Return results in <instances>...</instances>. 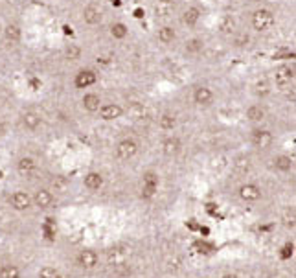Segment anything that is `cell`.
<instances>
[{"label": "cell", "instance_id": "cell-1", "mask_svg": "<svg viewBox=\"0 0 296 278\" xmlns=\"http://www.w3.org/2000/svg\"><path fill=\"white\" fill-rule=\"evenodd\" d=\"M276 24V18H274V13L270 9H256L252 13V28H254L258 33H267L270 32Z\"/></svg>", "mask_w": 296, "mask_h": 278}, {"label": "cell", "instance_id": "cell-2", "mask_svg": "<svg viewBox=\"0 0 296 278\" xmlns=\"http://www.w3.org/2000/svg\"><path fill=\"white\" fill-rule=\"evenodd\" d=\"M136 153H138V142L132 140V138H123L116 146V157L120 160H131L136 157Z\"/></svg>", "mask_w": 296, "mask_h": 278}, {"label": "cell", "instance_id": "cell-3", "mask_svg": "<svg viewBox=\"0 0 296 278\" xmlns=\"http://www.w3.org/2000/svg\"><path fill=\"white\" fill-rule=\"evenodd\" d=\"M9 206L13 210H17V212H26V210L32 208V196L30 194H26V191L22 190H17L13 191L11 196H9Z\"/></svg>", "mask_w": 296, "mask_h": 278}, {"label": "cell", "instance_id": "cell-4", "mask_svg": "<svg viewBox=\"0 0 296 278\" xmlns=\"http://www.w3.org/2000/svg\"><path fill=\"white\" fill-rule=\"evenodd\" d=\"M156 190H158V175L155 172H146L144 181H142V197L151 199V197H155Z\"/></svg>", "mask_w": 296, "mask_h": 278}, {"label": "cell", "instance_id": "cell-5", "mask_svg": "<svg viewBox=\"0 0 296 278\" xmlns=\"http://www.w3.org/2000/svg\"><path fill=\"white\" fill-rule=\"evenodd\" d=\"M123 107L120 103H101L100 111H98V114H100V118L103 120V122H114V120H118L123 116Z\"/></svg>", "mask_w": 296, "mask_h": 278}, {"label": "cell", "instance_id": "cell-6", "mask_svg": "<svg viewBox=\"0 0 296 278\" xmlns=\"http://www.w3.org/2000/svg\"><path fill=\"white\" fill-rule=\"evenodd\" d=\"M251 140L258 149H269V147L272 146L274 137L272 133L267 131V129H254L251 135Z\"/></svg>", "mask_w": 296, "mask_h": 278}, {"label": "cell", "instance_id": "cell-7", "mask_svg": "<svg viewBox=\"0 0 296 278\" xmlns=\"http://www.w3.org/2000/svg\"><path fill=\"white\" fill-rule=\"evenodd\" d=\"M98 81V74L96 70L92 69H83L79 70L78 74H76V79H74V85L78 89H88L92 87V85H96Z\"/></svg>", "mask_w": 296, "mask_h": 278}, {"label": "cell", "instance_id": "cell-8", "mask_svg": "<svg viewBox=\"0 0 296 278\" xmlns=\"http://www.w3.org/2000/svg\"><path fill=\"white\" fill-rule=\"evenodd\" d=\"M214 100H215L214 91L210 87H206V85H200V87H197L195 92H193V101H195L199 107H210V105L214 103Z\"/></svg>", "mask_w": 296, "mask_h": 278}, {"label": "cell", "instance_id": "cell-9", "mask_svg": "<svg viewBox=\"0 0 296 278\" xmlns=\"http://www.w3.org/2000/svg\"><path fill=\"white\" fill-rule=\"evenodd\" d=\"M32 203L37 206V208H41V210L50 208V206L54 205V194H52V190L39 188V190L35 191V196L32 197Z\"/></svg>", "mask_w": 296, "mask_h": 278}, {"label": "cell", "instance_id": "cell-10", "mask_svg": "<svg viewBox=\"0 0 296 278\" xmlns=\"http://www.w3.org/2000/svg\"><path fill=\"white\" fill-rule=\"evenodd\" d=\"M239 197L245 203H256V201L261 199V188L254 183H246L239 188Z\"/></svg>", "mask_w": 296, "mask_h": 278}, {"label": "cell", "instance_id": "cell-11", "mask_svg": "<svg viewBox=\"0 0 296 278\" xmlns=\"http://www.w3.org/2000/svg\"><path fill=\"white\" fill-rule=\"evenodd\" d=\"M83 20L88 24V26H98L103 20V11H101L98 6L90 4L83 9Z\"/></svg>", "mask_w": 296, "mask_h": 278}, {"label": "cell", "instance_id": "cell-12", "mask_svg": "<svg viewBox=\"0 0 296 278\" xmlns=\"http://www.w3.org/2000/svg\"><path fill=\"white\" fill-rule=\"evenodd\" d=\"M20 122H22V127L28 129V131H37V129L42 125L41 114L35 113V111H26V113L22 114Z\"/></svg>", "mask_w": 296, "mask_h": 278}, {"label": "cell", "instance_id": "cell-13", "mask_svg": "<svg viewBox=\"0 0 296 278\" xmlns=\"http://www.w3.org/2000/svg\"><path fill=\"white\" fill-rule=\"evenodd\" d=\"M78 264L83 269H94L98 265V254L92 249H83L78 254Z\"/></svg>", "mask_w": 296, "mask_h": 278}, {"label": "cell", "instance_id": "cell-14", "mask_svg": "<svg viewBox=\"0 0 296 278\" xmlns=\"http://www.w3.org/2000/svg\"><path fill=\"white\" fill-rule=\"evenodd\" d=\"M81 107L90 114L98 113L101 107V98L96 94V92H88V94H85L81 98Z\"/></svg>", "mask_w": 296, "mask_h": 278}, {"label": "cell", "instance_id": "cell-15", "mask_svg": "<svg viewBox=\"0 0 296 278\" xmlns=\"http://www.w3.org/2000/svg\"><path fill=\"white\" fill-rule=\"evenodd\" d=\"M180 149H183V142H180L178 137H168L164 142H162V153H164L166 157L178 155Z\"/></svg>", "mask_w": 296, "mask_h": 278}, {"label": "cell", "instance_id": "cell-16", "mask_svg": "<svg viewBox=\"0 0 296 278\" xmlns=\"http://www.w3.org/2000/svg\"><path fill=\"white\" fill-rule=\"evenodd\" d=\"M103 183H105V179L100 172H88V174L83 177V184H85V188L90 191H98L101 186H103Z\"/></svg>", "mask_w": 296, "mask_h": 278}, {"label": "cell", "instance_id": "cell-17", "mask_svg": "<svg viewBox=\"0 0 296 278\" xmlns=\"http://www.w3.org/2000/svg\"><path fill=\"white\" fill-rule=\"evenodd\" d=\"M200 15H202V13H200V9L197 8V6H190L188 9H184V13H183V17H180V20H183L184 26L193 28V26H197V24H199Z\"/></svg>", "mask_w": 296, "mask_h": 278}, {"label": "cell", "instance_id": "cell-18", "mask_svg": "<svg viewBox=\"0 0 296 278\" xmlns=\"http://www.w3.org/2000/svg\"><path fill=\"white\" fill-rule=\"evenodd\" d=\"M4 39L9 45H18L20 39H22V30H20V26H17V24H8V26L4 28Z\"/></svg>", "mask_w": 296, "mask_h": 278}, {"label": "cell", "instance_id": "cell-19", "mask_svg": "<svg viewBox=\"0 0 296 278\" xmlns=\"http://www.w3.org/2000/svg\"><path fill=\"white\" fill-rule=\"evenodd\" d=\"M246 120L248 122H254V123H261L265 118H267V111L261 107V105H251L245 113Z\"/></svg>", "mask_w": 296, "mask_h": 278}, {"label": "cell", "instance_id": "cell-20", "mask_svg": "<svg viewBox=\"0 0 296 278\" xmlns=\"http://www.w3.org/2000/svg\"><path fill=\"white\" fill-rule=\"evenodd\" d=\"M17 169H18V174L26 175V177H28V175L35 174V169H37L35 159H32V157H22V159H18Z\"/></svg>", "mask_w": 296, "mask_h": 278}, {"label": "cell", "instance_id": "cell-21", "mask_svg": "<svg viewBox=\"0 0 296 278\" xmlns=\"http://www.w3.org/2000/svg\"><path fill=\"white\" fill-rule=\"evenodd\" d=\"M177 114L173 113H162L158 118V127L162 129V131H173L175 127H177Z\"/></svg>", "mask_w": 296, "mask_h": 278}, {"label": "cell", "instance_id": "cell-22", "mask_svg": "<svg viewBox=\"0 0 296 278\" xmlns=\"http://www.w3.org/2000/svg\"><path fill=\"white\" fill-rule=\"evenodd\" d=\"M156 39H158L162 45H171V42H175V39H177V32H175V28L171 26H162L158 28V32H156Z\"/></svg>", "mask_w": 296, "mask_h": 278}, {"label": "cell", "instance_id": "cell-23", "mask_svg": "<svg viewBox=\"0 0 296 278\" xmlns=\"http://www.w3.org/2000/svg\"><path fill=\"white\" fill-rule=\"evenodd\" d=\"M202 50H204V41L199 39V37H193V39L186 41V45H184V52L190 54V55H197V54H200Z\"/></svg>", "mask_w": 296, "mask_h": 278}, {"label": "cell", "instance_id": "cell-24", "mask_svg": "<svg viewBox=\"0 0 296 278\" xmlns=\"http://www.w3.org/2000/svg\"><path fill=\"white\" fill-rule=\"evenodd\" d=\"M251 168H252V162H251V159H248L246 155L237 157V159L234 160V169H236V174L245 175V174H248V172H251Z\"/></svg>", "mask_w": 296, "mask_h": 278}, {"label": "cell", "instance_id": "cell-25", "mask_svg": "<svg viewBox=\"0 0 296 278\" xmlns=\"http://www.w3.org/2000/svg\"><path fill=\"white\" fill-rule=\"evenodd\" d=\"M272 166L278 169V172H291L292 160H291V157H287V155H278V157H274Z\"/></svg>", "mask_w": 296, "mask_h": 278}, {"label": "cell", "instance_id": "cell-26", "mask_svg": "<svg viewBox=\"0 0 296 278\" xmlns=\"http://www.w3.org/2000/svg\"><path fill=\"white\" fill-rule=\"evenodd\" d=\"M173 8H175L173 0H158L155 8V13L156 17H168V15L173 11Z\"/></svg>", "mask_w": 296, "mask_h": 278}, {"label": "cell", "instance_id": "cell-27", "mask_svg": "<svg viewBox=\"0 0 296 278\" xmlns=\"http://www.w3.org/2000/svg\"><path fill=\"white\" fill-rule=\"evenodd\" d=\"M110 35L116 39V41H123L125 37L129 35V28L127 24L123 23H114L112 26H110Z\"/></svg>", "mask_w": 296, "mask_h": 278}, {"label": "cell", "instance_id": "cell-28", "mask_svg": "<svg viewBox=\"0 0 296 278\" xmlns=\"http://www.w3.org/2000/svg\"><path fill=\"white\" fill-rule=\"evenodd\" d=\"M0 278H20V271L17 265L6 264L0 267Z\"/></svg>", "mask_w": 296, "mask_h": 278}, {"label": "cell", "instance_id": "cell-29", "mask_svg": "<svg viewBox=\"0 0 296 278\" xmlns=\"http://www.w3.org/2000/svg\"><path fill=\"white\" fill-rule=\"evenodd\" d=\"M64 57L69 61H78L79 57H81V48H79L76 42H70V45H66V48H64Z\"/></svg>", "mask_w": 296, "mask_h": 278}, {"label": "cell", "instance_id": "cell-30", "mask_svg": "<svg viewBox=\"0 0 296 278\" xmlns=\"http://www.w3.org/2000/svg\"><path fill=\"white\" fill-rule=\"evenodd\" d=\"M127 113L132 120H142L144 116H146V109H144V105L142 103H132L131 107H129Z\"/></svg>", "mask_w": 296, "mask_h": 278}, {"label": "cell", "instance_id": "cell-31", "mask_svg": "<svg viewBox=\"0 0 296 278\" xmlns=\"http://www.w3.org/2000/svg\"><path fill=\"white\" fill-rule=\"evenodd\" d=\"M294 79V67H285L278 72V81L280 83H287Z\"/></svg>", "mask_w": 296, "mask_h": 278}, {"label": "cell", "instance_id": "cell-32", "mask_svg": "<svg viewBox=\"0 0 296 278\" xmlns=\"http://www.w3.org/2000/svg\"><path fill=\"white\" fill-rule=\"evenodd\" d=\"M57 274L59 273H57L54 265H42L41 271H39V278H55Z\"/></svg>", "mask_w": 296, "mask_h": 278}, {"label": "cell", "instance_id": "cell-33", "mask_svg": "<svg viewBox=\"0 0 296 278\" xmlns=\"http://www.w3.org/2000/svg\"><path fill=\"white\" fill-rule=\"evenodd\" d=\"M234 28H236V23H234L230 17H226L223 20V24H221V32H223V33H230V32H234Z\"/></svg>", "mask_w": 296, "mask_h": 278}, {"label": "cell", "instance_id": "cell-34", "mask_svg": "<svg viewBox=\"0 0 296 278\" xmlns=\"http://www.w3.org/2000/svg\"><path fill=\"white\" fill-rule=\"evenodd\" d=\"M52 186L55 188V191H63L64 188H66V181H64L63 177H55L52 179Z\"/></svg>", "mask_w": 296, "mask_h": 278}, {"label": "cell", "instance_id": "cell-35", "mask_svg": "<svg viewBox=\"0 0 296 278\" xmlns=\"http://www.w3.org/2000/svg\"><path fill=\"white\" fill-rule=\"evenodd\" d=\"M221 278H239L237 274H232V273H228V274H223Z\"/></svg>", "mask_w": 296, "mask_h": 278}, {"label": "cell", "instance_id": "cell-36", "mask_svg": "<svg viewBox=\"0 0 296 278\" xmlns=\"http://www.w3.org/2000/svg\"><path fill=\"white\" fill-rule=\"evenodd\" d=\"M55 278H61V276H59V274H57V276H55Z\"/></svg>", "mask_w": 296, "mask_h": 278}]
</instances>
